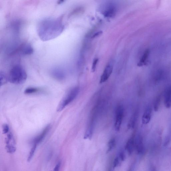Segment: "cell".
Wrapping results in <instances>:
<instances>
[{
	"instance_id": "obj_5",
	"label": "cell",
	"mask_w": 171,
	"mask_h": 171,
	"mask_svg": "<svg viewBox=\"0 0 171 171\" xmlns=\"http://www.w3.org/2000/svg\"><path fill=\"white\" fill-rule=\"evenodd\" d=\"M117 11V7L114 3H107L102 10L104 16L107 18H111L115 16Z\"/></svg>"
},
{
	"instance_id": "obj_13",
	"label": "cell",
	"mask_w": 171,
	"mask_h": 171,
	"mask_svg": "<svg viewBox=\"0 0 171 171\" xmlns=\"http://www.w3.org/2000/svg\"><path fill=\"white\" fill-rule=\"evenodd\" d=\"M50 127V125H48L45 127L42 133L34 139L33 144L38 145V144L41 142L43 139H44L47 133L48 132Z\"/></svg>"
},
{
	"instance_id": "obj_21",
	"label": "cell",
	"mask_w": 171,
	"mask_h": 171,
	"mask_svg": "<svg viewBox=\"0 0 171 171\" xmlns=\"http://www.w3.org/2000/svg\"><path fill=\"white\" fill-rule=\"evenodd\" d=\"M137 112L135 113L133 116V117L131 120V121L130 122V126L131 127H133L135 124L136 120L137 119Z\"/></svg>"
},
{
	"instance_id": "obj_19",
	"label": "cell",
	"mask_w": 171,
	"mask_h": 171,
	"mask_svg": "<svg viewBox=\"0 0 171 171\" xmlns=\"http://www.w3.org/2000/svg\"><path fill=\"white\" fill-rule=\"evenodd\" d=\"M39 90L35 88H28L25 90L24 93L26 94H31L38 91Z\"/></svg>"
},
{
	"instance_id": "obj_10",
	"label": "cell",
	"mask_w": 171,
	"mask_h": 171,
	"mask_svg": "<svg viewBox=\"0 0 171 171\" xmlns=\"http://www.w3.org/2000/svg\"><path fill=\"white\" fill-rule=\"evenodd\" d=\"M135 136L131 137L127 141L125 145V150L129 155H132L135 150Z\"/></svg>"
},
{
	"instance_id": "obj_24",
	"label": "cell",
	"mask_w": 171,
	"mask_h": 171,
	"mask_svg": "<svg viewBox=\"0 0 171 171\" xmlns=\"http://www.w3.org/2000/svg\"><path fill=\"white\" fill-rule=\"evenodd\" d=\"M98 61V59H95L93 61L92 66V71L93 72H94L95 70Z\"/></svg>"
},
{
	"instance_id": "obj_12",
	"label": "cell",
	"mask_w": 171,
	"mask_h": 171,
	"mask_svg": "<svg viewBox=\"0 0 171 171\" xmlns=\"http://www.w3.org/2000/svg\"><path fill=\"white\" fill-rule=\"evenodd\" d=\"M152 115V109L148 107L145 110L142 118V121L143 125H147L150 121Z\"/></svg>"
},
{
	"instance_id": "obj_2",
	"label": "cell",
	"mask_w": 171,
	"mask_h": 171,
	"mask_svg": "<svg viewBox=\"0 0 171 171\" xmlns=\"http://www.w3.org/2000/svg\"><path fill=\"white\" fill-rule=\"evenodd\" d=\"M27 78V75L24 69L19 65H14L11 69L8 78L9 81L15 84H22Z\"/></svg>"
},
{
	"instance_id": "obj_28",
	"label": "cell",
	"mask_w": 171,
	"mask_h": 171,
	"mask_svg": "<svg viewBox=\"0 0 171 171\" xmlns=\"http://www.w3.org/2000/svg\"><path fill=\"white\" fill-rule=\"evenodd\" d=\"M64 1H58V4H61V3H62L63 2H64Z\"/></svg>"
},
{
	"instance_id": "obj_20",
	"label": "cell",
	"mask_w": 171,
	"mask_h": 171,
	"mask_svg": "<svg viewBox=\"0 0 171 171\" xmlns=\"http://www.w3.org/2000/svg\"><path fill=\"white\" fill-rule=\"evenodd\" d=\"M118 157L121 161H124L126 158V155L125 152L123 150L120 151L119 153Z\"/></svg>"
},
{
	"instance_id": "obj_30",
	"label": "cell",
	"mask_w": 171,
	"mask_h": 171,
	"mask_svg": "<svg viewBox=\"0 0 171 171\" xmlns=\"http://www.w3.org/2000/svg\"><path fill=\"white\" fill-rule=\"evenodd\" d=\"M110 171H112V170H110Z\"/></svg>"
},
{
	"instance_id": "obj_4",
	"label": "cell",
	"mask_w": 171,
	"mask_h": 171,
	"mask_svg": "<svg viewBox=\"0 0 171 171\" xmlns=\"http://www.w3.org/2000/svg\"><path fill=\"white\" fill-rule=\"evenodd\" d=\"M124 114V108L122 105H120L116 108L115 110V129L119 132L121 129Z\"/></svg>"
},
{
	"instance_id": "obj_11",
	"label": "cell",
	"mask_w": 171,
	"mask_h": 171,
	"mask_svg": "<svg viewBox=\"0 0 171 171\" xmlns=\"http://www.w3.org/2000/svg\"><path fill=\"white\" fill-rule=\"evenodd\" d=\"M164 104L167 108L171 106V87L169 86L166 89L164 93Z\"/></svg>"
},
{
	"instance_id": "obj_3",
	"label": "cell",
	"mask_w": 171,
	"mask_h": 171,
	"mask_svg": "<svg viewBox=\"0 0 171 171\" xmlns=\"http://www.w3.org/2000/svg\"><path fill=\"white\" fill-rule=\"evenodd\" d=\"M79 90V87L78 86L72 88L60 102L57 108L58 111L60 112L63 110L69 104L73 101L78 96Z\"/></svg>"
},
{
	"instance_id": "obj_15",
	"label": "cell",
	"mask_w": 171,
	"mask_h": 171,
	"mask_svg": "<svg viewBox=\"0 0 171 171\" xmlns=\"http://www.w3.org/2000/svg\"><path fill=\"white\" fill-rule=\"evenodd\" d=\"M162 97L161 95H159L156 97L154 103V109L155 111H158L161 105Z\"/></svg>"
},
{
	"instance_id": "obj_7",
	"label": "cell",
	"mask_w": 171,
	"mask_h": 171,
	"mask_svg": "<svg viewBox=\"0 0 171 171\" xmlns=\"http://www.w3.org/2000/svg\"><path fill=\"white\" fill-rule=\"evenodd\" d=\"M135 150L139 154H143L144 152L143 138L140 135L135 137Z\"/></svg>"
},
{
	"instance_id": "obj_23",
	"label": "cell",
	"mask_w": 171,
	"mask_h": 171,
	"mask_svg": "<svg viewBox=\"0 0 171 171\" xmlns=\"http://www.w3.org/2000/svg\"><path fill=\"white\" fill-rule=\"evenodd\" d=\"M9 127L8 125L5 124L3 125V134H6L9 133Z\"/></svg>"
},
{
	"instance_id": "obj_27",
	"label": "cell",
	"mask_w": 171,
	"mask_h": 171,
	"mask_svg": "<svg viewBox=\"0 0 171 171\" xmlns=\"http://www.w3.org/2000/svg\"><path fill=\"white\" fill-rule=\"evenodd\" d=\"M151 171H157V170L156 168V167L154 166H153L152 167V168L151 169Z\"/></svg>"
},
{
	"instance_id": "obj_26",
	"label": "cell",
	"mask_w": 171,
	"mask_h": 171,
	"mask_svg": "<svg viewBox=\"0 0 171 171\" xmlns=\"http://www.w3.org/2000/svg\"><path fill=\"white\" fill-rule=\"evenodd\" d=\"M101 33H102V32H97V33L94 35L93 37V38H95V37H97V36L100 35Z\"/></svg>"
},
{
	"instance_id": "obj_17",
	"label": "cell",
	"mask_w": 171,
	"mask_h": 171,
	"mask_svg": "<svg viewBox=\"0 0 171 171\" xmlns=\"http://www.w3.org/2000/svg\"><path fill=\"white\" fill-rule=\"evenodd\" d=\"M37 145L35 144H33V145L28 156L27 160L28 162H30L33 157L36 148H37Z\"/></svg>"
},
{
	"instance_id": "obj_22",
	"label": "cell",
	"mask_w": 171,
	"mask_h": 171,
	"mask_svg": "<svg viewBox=\"0 0 171 171\" xmlns=\"http://www.w3.org/2000/svg\"><path fill=\"white\" fill-rule=\"evenodd\" d=\"M120 161H121V160H120L118 156H117L115 158L113 162V168H115L119 166L120 163Z\"/></svg>"
},
{
	"instance_id": "obj_25",
	"label": "cell",
	"mask_w": 171,
	"mask_h": 171,
	"mask_svg": "<svg viewBox=\"0 0 171 171\" xmlns=\"http://www.w3.org/2000/svg\"><path fill=\"white\" fill-rule=\"evenodd\" d=\"M61 166V162H58L54 167L53 171H59Z\"/></svg>"
},
{
	"instance_id": "obj_14",
	"label": "cell",
	"mask_w": 171,
	"mask_h": 171,
	"mask_svg": "<svg viewBox=\"0 0 171 171\" xmlns=\"http://www.w3.org/2000/svg\"><path fill=\"white\" fill-rule=\"evenodd\" d=\"M20 50L21 53L24 55H30L34 52L33 49L29 43H25L22 46Z\"/></svg>"
},
{
	"instance_id": "obj_29",
	"label": "cell",
	"mask_w": 171,
	"mask_h": 171,
	"mask_svg": "<svg viewBox=\"0 0 171 171\" xmlns=\"http://www.w3.org/2000/svg\"><path fill=\"white\" fill-rule=\"evenodd\" d=\"M132 169H133V167L132 166L130 167V168L128 170V171H132Z\"/></svg>"
},
{
	"instance_id": "obj_6",
	"label": "cell",
	"mask_w": 171,
	"mask_h": 171,
	"mask_svg": "<svg viewBox=\"0 0 171 171\" xmlns=\"http://www.w3.org/2000/svg\"><path fill=\"white\" fill-rule=\"evenodd\" d=\"M6 150L9 153L13 154L16 150L15 143L13 134L9 133L7 135L6 140Z\"/></svg>"
},
{
	"instance_id": "obj_18",
	"label": "cell",
	"mask_w": 171,
	"mask_h": 171,
	"mask_svg": "<svg viewBox=\"0 0 171 171\" xmlns=\"http://www.w3.org/2000/svg\"><path fill=\"white\" fill-rule=\"evenodd\" d=\"M0 81L1 86L5 85L8 82V79L3 72H1L0 73Z\"/></svg>"
},
{
	"instance_id": "obj_9",
	"label": "cell",
	"mask_w": 171,
	"mask_h": 171,
	"mask_svg": "<svg viewBox=\"0 0 171 171\" xmlns=\"http://www.w3.org/2000/svg\"><path fill=\"white\" fill-rule=\"evenodd\" d=\"M51 74L54 78L59 81H62L65 78L64 72L59 68L54 69L51 71Z\"/></svg>"
},
{
	"instance_id": "obj_1",
	"label": "cell",
	"mask_w": 171,
	"mask_h": 171,
	"mask_svg": "<svg viewBox=\"0 0 171 171\" xmlns=\"http://www.w3.org/2000/svg\"><path fill=\"white\" fill-rule=\"evenodd\" d=\"M63 16L57 18H48L40 23L38 33L43 41H46L55 38L61 34L64 28L63 24Z\"/></svg>"
},
{
	"instance_id": "obj_16",
	"label": "cell",
	"mask_w": 171,
	"mask_h": 171,
	"mask_svg": "<svg viewBox=\"0 0 171 171\" xmlns=\"http://www.w3.org/2000/svg\"><path fill=\"white\" fill-rule=\"evenodd\" d=\"M116 141L114 138H112L109 141L108 144V148L107 153L110 152L112 151L113 149L115 147Z\"/></svg>"
},
{
	"instance_id": "obj_8",
	"label": "cell",
	"mask_w": 171,
	"mask_h": 171,
	"mask_svg": "<svg viewBox=\"0 0 171 171\" xmlns=\"http://www.w3.org/2000/svg\"><path fill=\"white\" fill-rule=\"evenodd\" d=\"M113 70V67L112 65L109 64L107 65L101 76L99 82L100 84L103 83L108 80L112 73Z\"/></svg>"
}]
</instances>
